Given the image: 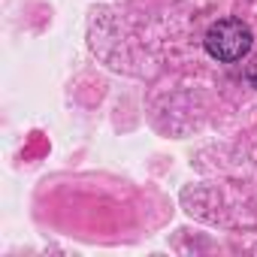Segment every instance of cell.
Returning <instances> with one entry per match:
<instances>
[{
	"label": "cell",
	"mask_w": 257,
	"mask_h": 257,
	"mask_svg": "<svg viewBox=\"0 0 257 257\" xmlns=\"http://www.w3.org/2000/svg\"><path fill=\"white\" fill-rule=\"evenodd\" d=\"M248 82H251V85L257 88V55H254V61L248 64Z\"/></svg>",
	"instance_id": "7a4b0ae2"
},
{
	"label": "cell",
	"mask_w": 257,
	"mask_h": 257,
	"mask_svg": "<svg viewBox=\"0 0 257 257\" xmlns=\"http://www.w3.org/2000/svg\"><path fill=\"white\" fill-rule=\"evenodd\" d=\"M251 43H254L251 28L242 25L239 19H221V22H215L206 31V49H209V55L218 58V61H227V64L242 61L248 55Z\"/></svg>",
	"instance_id": "6da1fadb"
}]
</instances>
